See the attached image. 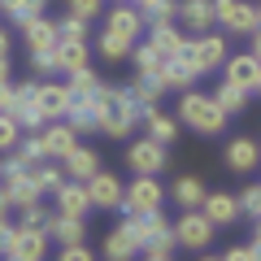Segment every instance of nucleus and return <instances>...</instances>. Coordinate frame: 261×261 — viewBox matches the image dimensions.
Here are the masks:
<instances>
[{
  "instance_id": "nucleus-1",
  "label": "nucleus",
  "mask_w": 261,
  "mask_h": 261,
  "mask_svg": "<svg viewBox=\"0 0 261 261\" xmlns=\"http://www.w3.org/2000/svg\"><path fill=\"white\" fill-rule=\"evenodd\" d=\"M96 100V113H100V130L105 135H113V140H126L130 130L140 126V109H135V100L126 96V87H105L92 96Z\"/></svg>"
},
{
  "instance_id": "nucleus-2",
  "label": "nucleus",
  "mask_w": 261,
  "mask_h": 261,
  "mask_svg": "<svg viewBox=\"0 0 261 261\" xmlns=\"http://www.w3.org/2000/svg\"><path fill=\"white\" fill-rule=\"evenodd\" d=\"M174 113H178L183 126L196 130V135H222V130H226V113L218 109V100L205 96V92H192V87L178 96V109Z\"/></svg>"
},
{
  "instance_id": "nucleus-3",
  "label": "nucleus",
  "mask_w": 261,
  "mask_h": 261,
  "mask_svg": "<svg viewBox=\"0 0 261 261\" xmlns=\"http://www.w3.org/2000/svg\"><path fill=\"white\" fill-rule=\"evenodd\" d=\"M122 226H126L130 235H135V244H140V252H161V257H174V231H170V222L157 214H126L122 218Z\"/></svg>"
},
{
  "instance_id": "nucleus-4",
  "label": "nucleus",
  "mask_w": 261,
  "mask_h": 261,
  "mask_svg": "<svg viewBox=\"0 0 261 261\" xmlns=\"http://www.w3.org/2000/svg\"><path fill=\"white\" fill-rule=\"evenodd\" d=\"M178 57L192 65L196 74H214L218 65L226 61V35H214V31L192 35V39H183V53H178Z\"/></svg>"
},
{
  "instance_id": "nucleus-5",
  "label": "nucleus",
  "mask_w": 261,
  "mask_h": 261,
  "mask_svg": "<svg viewBox=\"0 0 261 261\" xmlns=\"http://www.w3.org/2000/svg\"><path fill=\"white\" fill-rule=\"evenodd\" d=\"M170 231H174V244H178V248H187V252H205L209 244H214V231H218V226L209 222L200 209H183V214H178V222L170 226Z\"/></svg>"
},
{
  "instance_id": "nucleus-6",
  "label": "nucleus",
  "mask_w": 261,
  "mask_h": 261,
  "mask_svg": "<svg viewBox=\"0 0 261 261\" xmlns=\"http://www.w3.org/2000/svg\"><path fill=\"white\" fill-rule=\"evenodd\" d=\"M166 205V192H161L157 174H135L122 192V214H157Z\"/></svg>"
},
{
  "instance_id": "nucleus-7",
  "label": "nucleus",
  "mask_w": 261,
  "mask_h": 261,
  "mask_svg": "<svg viewBox=\"0 0 261 261\" xmlns=\"http://www.w3.org/2000/svg\"><path fill=\"white\" fill-rule=\"evenodd\" d=\"M214 22L226 35H252L257 31V9L248 0H214Z\"/></svg>"
},
{
  "instance_id": "nucleus-8",
  "label": "nucleus",
  "mask_w": 261,
  "mask_h": 261,
  "mask_svg": "<svg viewBox=\"0 0 261 261\" xmlns=\"http://www.w3.org/2000/svg\"><path fill=\"white\" fill-rule=\"evenodd\" d=\"M44 252H48V231L44 226H13V235H9V248H5V257L9 261H44Z\"/></svg>"
},
{
  "instance_id": "nucleus-9",
  "label": "nucleus",
  "mask_w": 261,
  "mask_h": 261,
  "mask_svg": "<svg viewBox=\"0 0 261 261\" xmlns=\"http://www.w3.org/2000/svg\"><path fill=\"white\" fill-rule=\"evenodd\" d=\"M105 31H113L118 39H126V44H140L144 35V13L130 5V0H122V5H113V9H105Z\"/></svg>"
},
{
  "instance_id": "nucleus-10",
  "label": "nucleus",
  "mask_w": 261,
  "mask_h": 261,
  "mask_svg": "<svg viewBox=\"0 0 261 261\" xmlns=\"http://www.w3.org/2000/svg\"><path fill=\"white\" fill-rule=\"evenodd\" d=\"M126 166L135 170V174H161L166 170V144H157V140H135L126 148Z\"/></svg>"
},
{
  "instance_id": "nucleus-11",
  "label": "nucleus",
  "mask_w": 261,
  "mask_h": 261,
  "mask_svg": "<svg viewBox=\"0 0 261 261\" xmlns=\"http://www.w3.org/2000/svg\"><path fill=\"white\" fill-rule=\"evenodd\" d=\"M122 178L118 174H109V170H96L92 178H87V196H92V209H122Z\"/></svg>"
},
{
  "instance_id": "nucleus-12",
  "label": "nucleus",
  "mask_w": 261,
  "mask_h": 261,
  "mask_svg": "<svg viewBox=\"0 0 261 261\" xmlns=\"http://www.w3.org/2000/svg\"><path fill=\"white\" fill-rule=\"evenodd\" d=\"M39 83H13V122L22 130H44V113L35 105Z\"/></svg>"
},
{
  "instance_id": "nucleus-13",
  "label": "nucleus",
  "mask_w": 261,
  "mask_h": 261,
  "mask_svg": "<svg viewBox=\"0 0 261 261\" xmlns=\"http://www.w3.org/2000/svg\"><path fill=\"white\" fill-rule=\"evenodd\" d=\"M39 140H44V157H48V161H61L65 152H70V148L79 144V130L70 126V122H61V118H57V122H44Z\"/></svg>"
},
{
  "instance_id": "nucleus-14",
  "label": "nucleus",
  "mask_w": 261,
  "mask_h": 261,
  "mask_svg": "<svg viewBox=\"0 0 261 261\" xmlns=\"http://www.w3.org/2000/svg\"><path fill=\"white\" fill-rule=\"evenodd\" d=\"M174 22H183V31H192V35H205L214 27V0H178Z\"/></svg>"
},
{
  "instance_id": "nucleus-15",
  "label": "nucleus",
  "mask_w": 261,
  "mask_h": 261,
  "mask_svg": "<svg viewBox=\"0 0 261 261\" xmlns=\"http://www.w3.org/2000/svg\"><path fill=\"white\" fill-rule=\"evenodd\" d=\"M226 166H231L235 174H252V170L261 166V144L248 140V135H235V140L226 144Z\"/></svg>"
},
{
  "instance_id": "nucleus-16",
  "label": "nucleus",
  "mask_w": 261,
  "mask_h": 261,
  "mask_svg": "<svg viewBox=\"0 0 261 261\" xmlns=\"http://www.w3.org/2000/svg\"><path fill=\"white\" fill-rule=\"evenodd\" d=\"M57 214H70V218H87V209H92V196H87V183H74V178H65L61 187H57Z\"/></svg>"
},
{
  "instance_id": "nucleus-17",
  "label": "nucleus",
  "mask_w": 261,
  "mask_h": 261,
  "mask_svg": "<svg viewBox=\"0 0 261 261\" xmlns=\"http://www.w3.org/2000/svg\"><path fill=\"white\" fill-rule=\"evenodd\" d=\"M70 87L65 83H39V92H35V105H39V113H44V122H57V118H65V109H70Z\"/></svg>"
},
{
  "instance_id": "nucleus-18",
  "label": "nucleus",
  "mask_w": 261,
  "mask_h": 261,
  "mask_svg": "<svg viewBox=\"0 0 261 261\" xmlns=\"http://www.w3.org/2000/svg\"><path fill=\"white\" fill-rule=\"evenodd\" d=\"M257 74H261V65L252 61L248 53L226 57V61H222V79H226V83H235V87H244V92H257Z\"/></svg>"
},
{
  "instance_id": "nucleus-19",
  "label": "nucleus",
  "mask_w": 261,
  "mask_h": 261,
  "mask_svg": "<svg viewBox=\"0 0 261 261\" xmlns=\"http://www.w3.org/2000/svg\"><path fill=\"white\" fill-rule=\"evenodd\" d=\"M200 214H205L214 226H231L235 218H240V200H235V196H226V192H205Z\"/></svg>"
},
{
  "instance_id": "nucleus-20",
  "label": "nucleus",
  "mask_w": 261,
  "mask_h": 261,
  "mask_svg": "<svg viewBox=\"0 0 261 261\" xmlns=\"http://www.w3.org/2000/svg\"><path fill=\"white\" fill-rule=\"evenodd\" d=\"M44 231H48V240H57L65 248V244H83L87 240V222L83 218H70V214H53L44 222Z\"/></svg>"
},
{
  "instance_id": "nucleus-21",
  "label": "nucleus",
  "mask_w": 261,
  "mask_h": 261,
  "mask_svg": "<svg viewBox=\"0 0 261 261\" xmlns=\"http://www.w3.org/2000/svg\"><path fill=\"white\" fill-rule=\"evenodd\" d=\"M61 170H65V178H74V183H87V178L100 170V157H96V148H70L61 157Z\"/></svg>"
},
{
  "instance_id": "nucleus-22",
  "label": "nucleus",
  "mask_w": 261,
  "mask_h": 261,
  "mask_svg": "<svg viewBox=\"0 0 261 261\" xmlns=\"http://www.w3.org/2000/svg\"><path fill=\"white\" fill-rule=\"evenodd\" d=\"M65 122H70L79 135H92V130H100L96 100H92V96H74V100H70V109H65Z\"/></svg>"
},
{
  "instance_id": "nucleus-23",
  "label": "nucleus",
  "mask_w": 261,
  "mask_h": 261,
  "mask_svg": "<svg viewBox=\"0 0 261 261\" xmlns=\"http://www.w3.org/2000/svg\"><path fill=\"white\" fill-rule=\"evenodd\" d=\"M140 122L148 126V140L166 144V148H170V144L178 140V118H170V113H161L157 105H152V109H144V113H140Z\"/></svg>"
},
{
  "instance_id": "nucleus-24",
  "label": "nucleus",
  "mask_w": 261,
  "mask_h": 261,
  "mask_svg": "<svg viewBox=\"0 0 261 261\" xmlns=\"http://www.w3.org/2000/svg\"><path fill=\"white\" fill-rule=\"evenodd\" d=\"M135 252H140V244H135V235H130L126 226H113V231L105 235V244H100L105 261H130Z\"/></svg>"
},
{
  "instance_id": "nucleus-25",
  "label": "nucleus",
  "mask_w": 261,
  "mask_h": 261,
  "mask_svg": "<svg viewBox=\"0 0 261 261\" xmlns=\"http://www.w3.org/2000/svg\"><path fill=\"white\" fill-rule=\"evenodd\" d=\"M148 44L170 61V57L183 53V31H178L174 22H157V27H148Z\"/></svg>"
},
{
  "instance_id": "nucleus-26",
  "label": "nucleus",
  "mask_w": 261,
  "mask_h": 261,
  "mask_svg": "<svg viewBox=\"0 0 261 261\" xmlns=\"http://www.w3.org/2000/svg\"><path fill=\"white\" fill-rule=\"evenodd\" d=\"M22 39H27L31 48H57V39H61V35H57V22L39 13V18L22 22Z\"/></svg>"
},
{
  "instance_id": "nucleus-27",
  "label": "nucleus",
  "mask_w": 261,
  "mask_h": 261,
  "mask_svg": "<svg viewBox=\"0 0 261 261\" xmlns=\"http://www.w3.org/2000/svg\"><path fill=\"white\" fill-rule=\"evenodd\" d=\"M161 92H166V87H161V79H152V74H135V83L126 87V96L130 100H135V109H152V105L161 100Z\"/></svg>"
},
{
  "instance_id": "nucleus-28",
  "label": "nucleus",
  "mask_w": 261,
  "mask_h": 261,
  "mask_svg": "<svg viewBox=\"0 0 261 261\" xmlns=\"http://www.w3.org/2000/svg\"><path fill=\"white\" fill-rule=\"evenodd\" d=\"M79 65H87V39H57V70L74 74Z\"/></svg>"
},
{
  "instance_id": "nucleus-29",
  "label": "nucleus",
  "mask_w": 261,
  "mask_h": 261,
  "mask_svg": "<svg viewBox=\"0 0 261 261\" xmlns=\"http://www.w3.org/2000/svg\"><path fill=\"white\" fill-rule=\"evenodd\" d=\"M157 79H161V87H178V92H187V87H192L200 74H196L183 57H170V61L161 65V74H157Z\"/></svg>"
},
{
  "instance_id": "nucleus-30",
  "label": "nucleus",
  "mask_w": 261,
  "mask_h": 261,
  "mask_svg": "<svg viewBox=\"0 0 261 261\" xmlns=\"http://www.w3.org/2000/svg\"><path fill=\"white\" fill-rule=\"evenodd\" d=\"M170 196H174L178 209H200V200H205V183H200L196 174H183V178L174 183V192H170Z\"/></svg>"
},
{
  "instance_id": "nucleus-31",
  "label": "nucleus",
  "mask_w": 261,
  "mask_h": 261,
  "mask_svg": "<svg viewBox=\"0 0 261 261\" xmlns=\"http://www.w3.org/2000/svg\"><path fill=\"white\" fill-rule=\"evenodd\" d=\"M248 96H252V92H244V87H235V83H226V79H222L218 92H214V100H218V109L231 118V113H244V109H248Z\"/></svg>"
},
{
  "instance_id": "nucleus-32",
  "label": "nucleus",
  "mask_w": 261,
  "mask_h": 261,
  "mask_svg": "<svg viewBox=\"0 0 261 261\" xmlns=\"http://www.w3.org/2000/svg\"><path fill=\"white\" fill-rule=\"evenodd\" d=\"M48 9V0H0V13H5V18L9 22H31V18H39V13Z\"/></svg>"
},
{
  "instance_id": "nucleus-33",
  "label": "nucleus",
  "mask_w": 261,
  "mask_h": 261,
  "mask_svg": "<svg viewBox=\"0 0 261 261\" xmlns=\"http://www.w3.org/2000/svg\"><path fill=\"white\" fill-rule=\"evenodd\" d=\"M130 57H135V74H152V79H157L161 65H166V57H161L152 44H135V48H130Z\"/></svg>"
},
{
  "instance_id": "nucleus-34",
  "label": "nucleus",
  "mask_w": 261,
  "mask_h": 261,
  "mask_svg": "<svg viewBox=\"0 0 261 261\" xmlns=\"http://www.w3.org/2000/svg\"><path fill=\"white\" fill-rule=\"evenodd\" d=\"M65 79H70V83H65L70 96H96V92H100V74H96L92 65H79L74 74H65Z\"/></svg>"
},
{
  "instance_id": "nucleus-35",
  "label": "nucleus",
  "mask_w": 261,
  "mask_h": 261,
  "mask_svg": "<svg viewBox=\"0 0 261 261\" xmlns=\"http://www.w3.org/2000/svg\"><path fill=\"white\" fill-rule=\"evenodd\" d=\"M31 178H35L39 196H44V192H57V187L65 183V170H61V166H48V161H39V166H31Z\"/></svg>"
},
{
  "instance_id": "nucleus-36",
  "label": "nucleus",
  "mask_w": 261,
  "mask_h": 261,
  "mask_svg": "<svg viewBox=\"0 0 261 261\" xmlns=\"http://www.w3.org/2000/svg\"><path fill=\"white\" fill-rule=\"evenodd\" d=\"M18 152L22 161H27V166H39V161H48L44 157V140H39V130H22V140H18Z\"/></svg>"
},
{
  "instance_id": "nucleus-37",
  "label": "nucleus",
  "mask_w": 261,
  "mask_h": 261,
  "mask_svg": "<svg viewBox=\"0 0 261 261\" xmlns=\"http://www.w3.org/2000/svg\"><path fill=\"white\" fill-rule=\"evenodd\" d=\"M96 48H100V57H105V61H122V57H130V48H135V44H126V39H118L113 31H100V39H96Z\"/></svg>"
},
{
  "instance_id": "nucleus-38",
  "label": "nucleus",
  "mask_w": 261,
  "mask_h": 261,
  "mask_svg": "<svg viewBox=\"0 0 261 261\" xmlns=\"http://www.w3.org/2000/svg\"><path fill=\"white\" fill-rule=\"evenodd\" d=\"M31 70H35L39 79L61 74V70H57V48H31Z\"/></svg>"
},
{
  "instance_id": "nucleus-39",
  "label": "nucleus",
  "mask_w": 261,
  "mask_h": 261,
  "mask_svg": "<svg viewBox=\"0 0 261 261\" xmlns=\"http://www.w3.org/2000/svg\"><path fill=\"white\" fill-rule=\"evenodd\" d=\"M140 13H144V22H148V27H157V22H174L178 0H152L148 9H140Z\"/></svg>"
},
{
  "instance_id": "nucleus-40",
  "label": "nucleus",
  "mask_w": 261,
  "mask_h": 261,
  "mask_svg": "<svg viewBox=\"0 0 261 261\" xmlns=\"http://www.w3.org/2000/svg\"><path fill=\"white\" fill-rule=\"evenodd\" d=\"M22 140V126L13 122V113H0V152H13Z\"/></svg>"
},
{
  "instance_id": "nucleus-41",
  "label": "nucleus",
  "mask_w": 261,
  "mask_h": 261,
  "mask_svg": "<svg viewBox=\"0 0 261 261\" xmlns=\"http://www.w3.org/2000/svg\"><path fill=\"white\" fill-rule=\"evenodd\" d=\"M235 200H240V214H248V218H261V183H248L240 196H235Z\"/></svg>"
},
{
  "instance_id": "nucleus-42",
  "label": "nucleus",
  "mask_w": 261,
  "mask_h": 261,
  "mask_svg": "<svg viewBox=\"0 0 261 261\" xmlns=\"http://www.w3.org/2000/svg\"><path fill=\"white\" fill-rule=\"evenodd\" d=\"M57 35L61 39H87V22L74 18V13H65V18L57 22Z\"/></svg>"
},
{
  "instance_id": "nucleus-43",
  "label": "nucleus",
  "mask_w": 261,
  "mask_h": 261,
  "mask_svg": "<svg viewBox=\"0 0 261 261\" xmlns=\"http://www.w3.org/2000/svg\"><path fill=\"white\" fill-rule=\"evenodd\" d=\"M65 5H70V13L83 18V22H92L96 13H105V0H65Z\"/></svg>"
},
{
  "instance_id": "nucleus-44",
  "label": "nucleus",
  "mask_w": 261,
  "mask_h": 261,
  "mask_svg": "<svg viewBox=\"0 0 261 261\" xmlns=\"http://www.w3.org/2000/svg\"><path fill=\"white\" fill-rule=\"evenodd\" d=\"M57 261H96V252L87 248V244H65V248L57 252Z\"/></svg>"
},
{
  "instance_id": "nucleus-45",
  "label": "nucleus",
  "mask_w": 261,
  "mask_h": 261,
  "mask_svg": "<svg viewBox=\"0 0 261 261\" xmlns=\"http://www.w3.org/2000/svg\"><path fill=\"white\" fill-rule=\"evenodd\" d=\"M222 261H261V252L252 248V244H235V248L222 252Z\"/></svg>"
},
{
  "instance_id": "nucleus-46",
  "label": "nucleus",
  "mask_w": 261,
  "mask_h": 261,
  "mask_svg": "<svg viewBox=\"0 0 261 261\" xmlns=\"http://www.w3.org/2000/svg\"><path fill=\"white\" fill-rule=\"evenodd\" d=\"M18 214H22V226H44L48 218H53V214L39 209V200H35V205H27V209H18Z\"/></svg>"
},
{
  "instance_id": "nucleus-47",
  "label": "nucleus",
  "mask_w": 261,
  "mask_h": 261,
  "mask_svg": "<svg viewBox=\"0 0 261 261\" xmlns=\"http://www.w3.org/2000/svg\"><path fill=\"white\" fill-rule=\"evenodd\" d=\"M9 235H13V222H9V214H0V257L9 248Z\"/></svg>"
},
{
  "instance_id": "nucleus-48",
  "label": "nucleus",
  "mask_w": 261,
  "mask_h": 261,
  "mask_svg": "<svg viewBox=\"0 0 261 261\" xmlns=\"http://www.w3.org/2000/svg\"><path fill=\"white\" fill-rule=\"evenodd\" d=\"M248 57H252V61H257V65H261V27H257V31H252V48H248Z\"/></svg>"
},
{
  "instance_id": "nucleus-49",
  "label": "nucleus",
  "mask_w": 261,
  "mask_h": 261,
  "mask_svg": "<svg viewBox=\"0 0 261 261\" xmlns=\"http://www.w3.org/2000/svg\"><path fill=\"white\" fill-rule=\"evenodd\" d=\"M9 74H13V65H9V57H0V83H9Z\"/></svg>"
},
{
  "instance_id": "nucleus-50",
  "label": "nucleus",
  "mask_w": 261,
  "mask_h": 261,
  "mask_svg": "<svg viewBox=\"0 0 261 261\" xmlns=\"http://www.w3.org/2000/svg\"><path fill=\"white\" fill-rule=\"evenodd\" d=\"M252 248L261 252V218H257V222H252Z\"/></svg>"
},
{
  "instance_id": "nucleus-51",
  "label": "nucleus",
  "mask_w": 261,
  "mask_h": 261,
  "mask_svg": "<svg viewBox=\"0 0 261 261\" xmlns=\"http://www.w3.org/2000/svg\"><path fill=\"white\" fill-rule=\"evenodd\" d=\"M0 57H9V35H5V27H0Z\"/></svg>"
},
{
  "instance_id": "nucleus-52",
  "label": "nucleus",
  "mask_w": 261,
  "mask_h": 261,
  "mask_svg": "<svg viewBox=\"0 0 261 261\" xmlns=\"http://www.w3.org/2000/svg\"><path fill=\"white\" fill-rule=\"evenodd\" d=\"M144 261H174V257H161V252H144Z\"/></svg>"
},
{
  "instance_id": "nucleus-53",
  "label": "nucleus",
  "mask_w": 261,
  "mask_h": 261,
  "mask_svg": "<svg viewBox=\"0 0 261 261\" xmlns=\"http://www.w3.org/2000/svg\"><path fill=\"white\" fill-rule=\"evenodd\" d=\"M0 214H9V196H5V187H0Z\"/></svg>"
},
{
  "instance_id": "nucleus-54",
  "label": "nucleus",
  "mask_w": 261,
  "mask_h": 261,
  "mask_svg": "<svg viewBox=\"0 0 261 261\" xmlns=\"http://www.w3.org/2000/svg\"><path fill=\"white\" fill-rule=\"evenodd\" d=\"M130 5H135V9H148V5H152V0H130Z\"/></svg>"
},
{
  "instance_id": "nucleus-55",
  "label": "nucleus",
  "mask_w": 261,
  "mask_h": 261,
  "mask_svg": "<svg viewBox=\"0 0 261 261\" xmlns=\"http://www.w3.org/2000/svg\"><path fill=\"white\" fill-rule=\"evenodd\" d=\"M200 261H222V257H209V252H205V257H200Z\"/></svg>"
},
{
  "instance_id": "nucleus-56",
  "label": "nucleus",
  "mask_w": 261,
  "mask_h": 261,
  "mask_svg": "<svg viewBox=\"0 0 261 261\" xmlns=\"http://www.w3.org/2000/svg\"><path fill=\"white\" fill-rule=\"evenodd\" d=\"M257 27H261V5H257Z\"/></svg>"
},
{
  "instance_id": "nucleus-57",
  "label": "nucleus",
  "mask_w": 261,
  "mask_h": 261,
  "mask_svg": "<svg viewBox=\"0 0 261 261\" xmlns=\"http://www.w3.org/2000/svg\"><path fill=\"white\" fill-rule=\"evenodd\" d=\"M257 92H261V74H257Z\"/></svg>"
},
{
  "instance_id": "nucleus-58",
  "label": "nucleus",
  "mask_w": 261,
  "mask_h": 261,
  "mask_svg": "<svg viewBox=\"0 0 261 261\" xmlns=\"http://www.w3.org/2000/svg\"><path fill=\"white\" fill-rule=\"evenodd\" d=\"M113 5H122V0H113Z\"/></svg>"
},
{
  "instance_id": "nucleus-59",
  "label": "nucleus",
  "mask_w": 261,
  "mask_h": 261,
  "mask_svg": "<svg viewBox=\"0 0 261 261\" xmlns=\"http://www.w3.org/2000/svg\"><path fill=\"white\" fill-rule=\"evenodd\" d=\"M257 144H261V140H257Z\"/></svg>"
}]
</instances>
